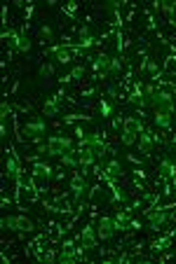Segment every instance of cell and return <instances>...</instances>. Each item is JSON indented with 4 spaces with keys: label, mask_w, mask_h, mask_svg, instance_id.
<instances>
[{
    "label": "cell",
    "mask_w": 176,
    "mask_h": 264,
    "mask_svg": "<svg viewBox=\"0 0 176 264\" xmlns=\"http://www.w3.org/2000/svg\"><path fill=\"white\" fill-rule=\"evenodd\" d=\"M40 38H43V44H47V42H52L54 40V30H52V26H40Z\"/></svg>",
    "instance_id": "obj_28"
},
{
    "label": "cell",
    "mask_w": 176,
    "mask_h": 264,
    "mask_svg": "<svg viewBox=\"0 0 176 264\" xmlns=\"http://www.w3.org/2000/svg\"><path fill=\"white\" fill-rule=\"evenodd\" d=\"M78 162H80V168H82V176L87 171L89 166L96 164V154L92 148H78Z\"/></svg>",
    "instance_id": "obj_12"
},
{
    "label": "cell",
    "mask_w": 176,
    "mask_h": 264,
    "mask_svg": "<svg viewBox=\"0 0 176 264\" xmlns=\"http://www.w3.org/2000/svg\"><path fill=\"white\" fill-rule=\"evenodd\" d=\"M38 260H43V262H54V260H59V255L54 250H47V252H38Z\"/></svg>",
    "instance_id": "obj_32"
},
{
    "label": "cell",
    "mask_w": 176,
    "mask_h": 264,
    "mask_svg": "<svg viewBox=\"0 0 176 264\" xmlns=\"http://www.w3.org/2000/svg\"><path fill=\"white\" fill-rule=\"evenodd\" d=\"M169 24H171V26H176V12H174V19H171V22H169Z\"/></svg>",
    "instance_id": "obj_37"
},
{
    "label": "cell",
    "mask_w": 176,
    "mask_h": 264,
    "mask_svg": "<svg viewBox=\"0 0 176 264\" xmlns=\"http://www.w3.org/2000/svg\"><path fill=\"white\" fill-rule=\"evenodd\" d=\"M110 61H113V58H110L106 52H101L99 56H94V61H92V70H94L96 78H108Z\"/></svg>",
    "instance_id": "obj_11"
},
{
    "label": "cell",
    "mask_w": 176,
    "mask_h": 264,
    "mask_svg": "<svg viewBox=\"0 0 176 264\" xmlns=\"http://www.w3.org/2000/svg\"><path fill=\"white\" fill-rule=\"evenodd\" d=\"M0 227L8 229V232H19V234H29L36 229L33 220L26 218V215H5L3 220H0Z\"/></svg>",
    "instance_id": "obj_1"
},
{
    "label": "cell",
    "mask_w": 176,
    "mask_h": 264,
    "mask_svg": "<svg viewBox=\"0 0 176 264\" xmlns=\"http://www.w3.org/2000/svg\"><path fill=\"white\" fill-rule=\"evenodd\" d=\"M82 257H85V250L78 248L73 238L64 241V246H61V252H59V262H61V264H75L78 260H82Z\"/></svg>",
    "instance_id": "obj_5"
},
{
    "label": "cell",
    "mask_w": 176,
    "mask_h": 264,
    "mask_svg": "<svg viewBox=\"0 0 176 264\" xmlns=\"http://www.w3.org/2000/svg\"><path fill=\"white\" fill-rule=\"evenodd\" d=\"M17 52H19V54H29V52H31V40L26 38V30H22V40H19Z\"/></svg>",
    "instance_id": "obj_29"
},
{
    "label": "cell",
    "mask_w": 176,
    "mask_h": 264,
    "mask_svg": "<svg viewBox=\"0 0 176 264\" xmlns=\"http://www.w3.org/2000/svg\"><path fill=\"white\" fill-rule=\"evenodd\" d=\"M110 114H113V103L101 98V117H110Z\"/></svg>",
    "instance_id": "obj_33"
},
{
    "label": "cell",
    "mask_w": 176,
    "mask_h": 264,
    "mask_svg": "<svg viewBox=\"0 0 176 264\" xmlns=\"http://www.w3.org/2000/svg\"><path fill=\"white\" fill-rule=\"evenodd\" d=\"M82 75H85V66H75V68L68 72V75H64V78H61V82H64V84H68V82H75V80H80Z\"/></svg>",
    "instance_id": "obj_23"
},
{
    "label": "cell",
    "mask_w": 176,
    "mask_h": 264,
    "mask_svg": "<svg viewBox=\"0 0 176 264\" xmlns=\"http://www.w3.org/2000/svg\"><path fill=\"white\" fill-rule=\"evenodd\" d=\"M150 106L155 110H167V112H174L176 110V103H174V94L167 92V89H157V92L150 96Z\"/></svg>",
    "instance_id": "obj_4"
},
{
    "label": "cell",
    "mask_w": 176,
    "mask_h": 264,
    "mask_svg": "<svg viewBox=\"0 0 176 264\" xmlns=\"http://www.w3.org/2000/svg\"><path fill=\"white\" fill-rule=\"evenodd\" d=\"M115 229L117 232H127V229H132V210H127V208H122V210H117L115 213Z\"/></svg>",
    "instance_id": "obj_14"
},
{
    "label": "cell",
    "mask_w": 176,
    "mask_h": 264,
    "mask_svg": "<svg viewBox=\"0 0 176 264\" xmlns=\"http://www.w3.org/2000/svg\"><path fill=\"white\" fill-rule=\"evenodd\" d=\"M59 159H61V164L66 166V168H80V162H78V148L64 152Z\"/></svg>",
    "instance_id": "obj_20"
},
{
    "label": "cell",
    "mask_w": 176,
    "mask_h": 264,
    "mask_svg": "<svg viewBox=\"0 0 176 264\" xmlns=\"http://www.w3.org/2000/svg\"><path fill=\"white\" fill-rule=\"evenodd\" d=\"M61 12L66 16H71V19H75V12H78V2H68V5H64L61 8Z\"/></svg>",
    "instance_id": "obj_31"
},
{
    "label": "cell",
    "mask_w": 176,
    "mask_h": 264,
    "mask_svg": "<svg viewBox=\"0 0 176 264\" xmlns=\"http://www.w3.org/2000/svg\"><path fill=\"white\" fill-rule=\"evenodd\" d=\"M171 238H174L171 234L157 236V238H153V241H150V250H153V252H167V250L171 248Z\"/></svg>",
    "instance_id": "obj_17"
},
{
    "label": "cell",
    "mask_w": 176,
    "mask_h": 264,
    "mask_svg": "<svg viewBox=\"0 0 176 264\" xmlns=\"http://www.w3.org/2000/svg\"><path fill=\"white\" fill-rule=\"evenodd\" d=\"M78 241L82 243V246H80L82 250H94L96 246H99V234H96V224H94V222H87V224L82 227Z\"/></svg>",
    "instance_id": "obj_6"
},
{
    "label": "cell",
    "mask_w": 176,
    "mask_h": 264,
    "mask_svg": "<svg viewBox=\"0 0 176 264\" xmlns=\"http://www.w3.org/2000/svg\"><path fill=\"white\" fill-rule=\"evenodd\" d=\"M160 12L171 22V19H174V12H176V2L174 0H160Z\"/></svg>",
    "instance_id": "obj_22"
},
{
    "label": "cell",
    "mask_w": 176,
    "mask_h": 264,
    "mask_svg": "<svg viewBox=\"0 0 176 264\" xmlns=\"http://www.w3.org/2000/svg\"><path fill=\"white\" fill-rule=\"evenodd\" d=\"M115 220L110 215H101L99 218V224H96V234H99V241H110L115 236Z\"/></svg>",
    "instance_id": "obj_9"
},
{
    "label": "cell",
    "mask_w": 176,
    "mask_h": 264,
    "mask_svg": "<svg viewBox=\"0 0 176 264\" xmlns=\"http://www.w3.org/2000/svg\"><path fill=\"white\" fill-rule=\"evenodd\" d=\"M143 218L148 222V229H153V232H160L164 224L169 222V210L167 206H155V208H143Z\"/></svg>",
    "instance_id": "obj_2"
},
{
    "label": "cell",
    "mask_w": 176,
    "mask_h": 264,
    "mask_svg": "<svg viewBox=\"0 0 176 264\" xmlns=\"http://www.w3.org/2000/svg\"><path fill=\"white\" fill-rule=\"evenodd\" d=\"M153 145H155V140H153V131H150V128H146V131H143V134L139 136V150L143 152V154H150Z\"/></svg>",
    "instance_id": "obj_19"
},
{
    "label": "cell",
    "mask_w": 176,
    "mask_h": 264,
    "mask_svg": "<svg viewBox=\"0 0 176 264\" xmlns=\"http://www.w3.org/2000/svg\"><path fill=\"white\" fill-rule=\"evenodd\" d=\"M99 42V40H96V36L94 33H92V28H89L87 24H85V26H80V50L85 52V50H89V47H92V44H96Z\"/></svg>",
    "instance_id": "obj_16"
},
{
    "label": "cell",
    "mask_w": 176,
    "mask_h": 264,
    "mask_svg": "<svg viewBox=\"0 0 176 264\" xmlns=\"http://www.w3.org/2000/svg\"><path fill=\"white\" fill-rule=\"evenodd\" d=\"M8 117H12V106L8 100H3L0 103V122H8Z\"/></svg>",
    "instance_id": "obj_30"
},
{
    "label": "cell",
    "mask_w": 176,
    "mask_h": 264,
    "mask_svg": "<svg viewBox=\"0 0 176 264\" xmlns=\"http://www.w3.org/2000/svg\"><path fill=\"white\" fill-rule=\"evenodd\" d=\"M31 176H33L36 180H40L43 185H47V182L52 180V176H54V168H52L47 162H43V159H36V162H33V171H31Z\"/></svg>",
    "instance_id": "obj_10"
},
{
    "label": "cell",
    "mask_w": 176,
    "mask_h": 264,
    "mask_svg": "<svg viewBox=\"0 0 176 264\" xmlns=\"http://www.w3.org/2000/svg\"><path fill=\"white\" fill-rule=\"evenodd\" d=\"M106 92H108V96L113 98V103L120 98V92H117V86H115V84H108V86H106Z\"/></svg>",
    "instance_id": "obj_34"
},
{
    "label": "cell",
    "mask_w": 176,
    "mask_h": 264,
    "mask_svg": "<svg viewBox=\"0 0 176 264\" xmlns=\"http://www.w3.org/2000/svg\"><path fill=\"white\" fill-rule=\"evenodd\" d=\"M38 75H40L43 80H52V78H54V66L45 61V64L40 66V70H38Z\"/></svg>",
    "instance_id": "obj_26"
},
{
    "label": "cell",
    "mask_w": 176,
    "mask_h": 264,
    "mask_svg": "<svg viewBox=\"0 0 176 264\" xmlns=\"http://www.w3.org/2000/svg\"><path fill=\"white\" fill-rule=\"evenodd\" d=\"M136 140H139V136H134V134H129V131H122V134H120V143L125 145V148H132Z\"/></svg>",
    "instance_id": "obj_27"
},
{
    "label": "cell",
    "mask_w": 176,
    "mask_h": 264,
    "mask_svg": "<svg viewBox=\"0 0 176 264\" xmlns=\"http://www.w3.org/2000/svg\"><path fill=\"white\" fill-rule=\"evenodd\" d=\"M10 204H12V201H10L8 196H3V208H10Z\"/></svg>",
    "instance_id": "obj_36"
},
{
    "label": "cell",
    "mask_w": 176,
    "mask_h": 264,
    "mask_svg": "<svg viewBox=\"0 0 176 264\" xmlns=\"http://www.w3.org/2000/svg\"><path fill=\"white\" fill-rule=\"evenodd\" d=\"M47 134V124H45L43 117H33L31 122H26V126H24V138L26 140H33V143H40Z\"/></svg>",
    "instance_id": "obj_3"
},
{
    "label": "cell",
    "mask_w": 176,
    "mask_h": 264,
    "mask_svg": "<svg viewBox=\"0 0 176 264\" xmlns=\"http://www.w3.org/2000/svg\"><path fill=\"white\" fill-rule=\"evenodd\" d=\"M153 120L160 128H171L174 126V112H167V110H155Z\"/></svg>",
    "instance_id": "obj_18"
},
{
    "label": "cell",
    "mask_w": 176,
    "mask_h": 264,
    "mask_svg": "<svg viewBox=\"0 0 176 264\" xmlns=\"http://www.w3.org/2000/svg\"><path fill=\"white\" fill-rule=\"evenodd\" d=\"M122 131H129L134 136H141L146 126H143V120L141 117H122Z\"/></svg>",
    "instance_id": "obj_13"
},
{
    "label": "cell",
    "mask_w": 176,
    "mask_h": 264,
    "mask_svg": "<svg viewBox=\"0 0 176 264\" xmlns=\"http://www.w3.org/2000/svg\"><path fill=\"white\" fill-rule=\"evenodd\" d=\"M43 112L47 114V117H57L59 112H61V103H59L54 96H50V98H45L43 103Z\"/></svg>",
    "instance_id": "obj_21"
},
{
    "label": "cell",
    "mask_w": 176,
    "mask_h": 264,
    "mask_svg": "<svg viewBox=\"0 0 176 264\" xmlns=\"http://www.w3.org/2000/svg\"><path fill=\"white\" fill-rule=\"evenodd\" d=\"M127 103H129V106H134V108H139V110H143V108L150 106L141 82H134V84H132V92L127 94Z\"/></svg>",
    "instance_id": "obj_8"
},
{
    "label": "cell",
    "mask_w": 176,
    "mask_h": 264,
    "mask_svg": "<svg viewBox=\"0 0 176 264\" xmlns=\"http://www.w3.org/2000/svg\"><path fill=\"white\" fill-rule=\"evenodd\" d=\"M103 173H106L108 178H113V180H122V176H125L120 159H110V162H106V164H103Z\"/></svg>",
    "instance_id": "obj_15"
},
{
    "label": "cell",
    "mask_w": 176,
    "mask_h": 264,
    "mask_svg": "<svg viewBox=\"0 0 176 264\" xmlns=\"http://www.w3.org/2000/svg\"><path fill=\"white\" fill-rule=\"evenodd\" d=\"M120 72H122V56H120V58H113V61H110L108 78H120Z\"/></svg>",
    "instance_id": "obj_25"
},
{
    "label": "cell",
    "mask_w": 176,
    "mask_h": 264,
    "mask_svg": "<svg viewBox=\"0 0 176 264\" xmlns=\"http://www.w3.org/2000/svg\"><path fill=\"white\" fill-rule=\"evenodd\" d=\"M160 194H155V192H146L143 196H141V201H143V206L148 208H155V206H160Z\"/></svg>",
    "instance_id": "obj_24"
},
{
    "label": "cell",
    "mask_w": 176,
    "mask_h": 264,
    "mask_svg": "<svg viewBox=\"0 0 176 264\" xmlns=\"http://www.w3.org/2000/svg\"><path fill=\"white\" fill-rule=\"evenodd\" d=\"M0 138L8 140V122H0Z\"/></svg>",
    "instance_id": "obj_35"
},
{
    "label": "cell",
    "mask_w": 176,
    "mask_h": 264,
    "mask_svg": "<svg viewBox=\"0 0 176 264\" xmlns=\"http://www.w3.org/2000/svg\"><path fill=\"white\" fill-rule=\"evenodd\" d=\"M68 185H71V192H73L75 204H82L85 194L89 192V185H87V180H85V176H82V173H73L71 180H68Z\"/></svg>",
    "instance_id": "obj_7"
}]
</instances>
